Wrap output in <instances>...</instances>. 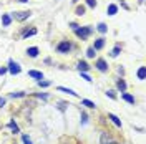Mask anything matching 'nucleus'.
I'll list each match as a JSON object with an SVG mask.
<instances>
[{"mask_svg": "<svg viewBox=\"0 0 146 144\" xmlns=\"http://www.w3.org/2000/svg\"><path fill=\"white\" fill-rule=\"evenodd\" d=\"M121 98L125 99V101H128L129 104H135V98H133L131 94H128V93H123V94H121Z\"/></svg>", "mask_w": 146, "mask_h": 144, "instance_id": "7", "label": "nucleus"}, {"mask_svg": "<svg viewBox=\"0 0 146 144\" xmlns=\"http://www.w3.org/2000/svg\"><path fill=\"white\" fill-rule=\"evenodd\" d=\"M10 96H12V98H22V96H23V93H22V91H18V93H12Z\"/></svg>", "mask_w": 146, "mask_h": 144, "instance_id": "28", "label": "nucleus"}, {"mask_svg": "<svg viewBox=\"0 0 146 144\" xmlns=\"http://www.w3.org/2000/svg\"><path fill=\"white\" fill-rule=\"evenodd\" d=\"M76 15H78V17H82V15H85V7H78V9H76Z\"/></svg>", "mask_w": 146, "mask_h": 144, "instance_id": "23", "label": "nucleus"}, {"mask_svg": "<svg viewBox=\"0 0 146 144\" xmlns=\"http://www.w3.org/2000/svg\"><path fill=\"white\" fill-rule=\"evenodd\" d=\"M82 104L83 106H86V108H95V103L90 101V99H82Z\"/></svg>", "mask_w": 146, "mask_h": 144, "instance_id": "14", "label": "nucleus"}, {"mask_svg": "<svg viewBox=\"0 0 146 144\" xmlns=\"http://www.w3.org/2000/svg\"><path fill=\"white\" fill-rule=\"evenodd\" d=\"M58 90L63 91V93H68V94H72V96H78V93H75L73 90H68V88H63V86H58Z\"/></svg>", "mask_w": 146, "mask_h": 144, "instance_id": "12", "label": "nucleus"}, {"mask_svg": "<svg viewBox=\"0 0 146 144\" xmlns=\"http://www.w3.org/2000/svg\"><path fill=\"white\" fill-rule=\"evenodd\" d=\"M78 70H80V71H88L90 66H88V63H85V61H80V63H78Z\"/></svg>", "mask_w": 146, "mask_h": 144, "instance_id": "11", "label": "nucleus"}, {"mask_svg": "<svg viewBox=\"0 0 146 144\" xmlns=\"http://www.w3.org/2000/svg\"><path fill=\"white\" fill-rule=\"evenodd\" d=\"M108 144H116V143H111V141H110V143H108Z\"/></svg>", "mask_w": 146, "mask_h": 144, "instance_id": "35", "label": "nucleus"}, {"mask_svg": "<svg viewBox=\"0 0 146 144\" xmlns=\"http://www.w3.org/2000/svg\"><path fill=\"white\" fill-rule=\"evenodd\" d=\"M9 127L12 129V131H13V133H18V126L15 124V123H13V121H10V123H9Z\"/></svg>", "mask_w": 146, "mask_h": 144, "instance_id": "20", "label": "nucleus"}, {"mask_svg": "<svg viewBox=\"0 0 146 144\" xmlns=\"http://www.w3.org/2000/svg\"><path fill=\"white\" fill-rule=\"evenodd\" d=\"M86 3L90 5L91 9H95V7H96V0H86Z\"/></svg>", "mask_w": 146, "mask_h": 144, "instance_id": "29", "label": "nucleus"}, {"mask_svg": "<svg viewBox=\"0 0 146 144\" xmlns=\"http://www.w3.org/2000/svg\"><path fill=\"white\" fill-rule=\"evenodd\" d=\"M10 22H12V18H10V15H2V23L5 25V27H9Z\"/></svg>", "mask_w": 146, "mask_h": 144, "instance_id": "13", "label": "nucleus"}, {"mask_svg": "<svg viewBox=\"0 0 146 144\" xmlns=\"http://www.w3.org/2000/svg\"><path fill=\"white\" fill-rule=\"evenodd\" d=\"M118 55H119V46H115V48H113V52H111V56H113V58H116Z\"/></svg>", "mask_w": 146, "mask_h": 144, "instance_id": "22", "label": "nucleus"}, {"mask_svg": "<svg viewBox=\"0 0 146 144\" xmlns=\"http://www.w3.org/2000/svg\"><path fill=\"white\" fill-rule=\"evenodd\" d=\"M20 70H22V68H20V65H18V63H15V61H10L9 71L12 73V75H18V73H20Z\"/></svg>", "mask_w": 146, "mask_h": 144, "instance_id": "3", "label": "nucleus"}, {"mask_svg": "<svg viewBox=\"0 0 146 144\" xmlns=\"http://www.w3.org/2000/svg\"><path fill=\"white\" fill-rule=\"evenodd\" d=\"M86 56H88V58H93V56H95V48H88V52H86Z\"/></svg>", "mask_w": 146, "mask_h": 144, "instance_id": "24", "label": "nucleus"}, {"mask_svg": "<svg viewBox=\"0 0 146 144\" xmlns=\"http://www.w3.org/2000/svg\"><path fill=\"white\" fill-rule=\"evenodd\" d=\"M116 10H118V7L111 3V5L108 7V15H115V13H116Z\"/></svg>", "mask_w": 146, "mask_h": 144, "instance_id": "17", "label": "nucleus"}, {"mask_svg": "<svg viewBox=\"0 0 146 144\" xmlns=\"http://www.w3.org/2000/svg\"><path fill=\"white\" fill-rule=\"evenodd\" d=\"M22 137H23V143H25V144H32V141H30V137H28L27 134H23Z\"/></svg>", "mask_w": 146, "mask_h": 144, "instance_id": "30", "label": "nucleus"}, {"mask_svg": "<svg viewBox=\"0 0 146 144\" xmlns=\"http://www.w3.org/2000/svg\"><path fill=\"white\" fill-rule=\"evenodd\" d=\"M106 30H108V28H106L105 23H100V25H98V32H100V33H106Z\"/></svg>", "mask_w": 146, "mask_h": 144, "instance_id": "21", "label": "nucleus"}, {"mask_svg": "<svg viewBox=\"0 0 146 144\" xmlns=\"http://www.w3.org/2000/svg\"><path fill=\"white\" fill-rule=\"evenodd\" d=\"M82 123H83V124L86 123V114H85V113H83V114H82Z\"/></svg>", "mask_w": 146, "mask_h": 144, "instance_id": "31", "label": "nucleus"}, {"mask_svg": "<svg viewBox=\"0 0 146 144\" xmlns=\"http://www.w3.org/2000/svg\"><path fill=\"white\" fill-rule=\"evenodd\" d=\"M35 33H36V30H35V28H32V30H27V32L23 33V36H25V38H28V36H33Z\"/></svg>", "mask_w": 146, "mask_h": 144, "instance_id": "19", "label": "nucleus"}, {"mask_svg": "<svg viewBox=\"0 0 146 144\" xmlns=\"http://www.w3.org/2000/svg\"><path fill=\"white\" fill-rule=\"evenodd\" d=\"M3 104H5V99H3V98H0V106H3Z\"/></svg>", "mask_w": 146, "mask_h": 144, "instance_id": "34", "label": "nucleus"}, {"mask_svg": "<svg viewBox=\"0 0 146 144\" xmlns=\"http://www.w3.org/2000/svg\"><path fill=\"white\" fill-rule=\"evenodd\" d=\"M36 96H38V98H42V99H46V98H48L46 94H36Z\"/></svg>", "mask_w": 146, "mask_h": 144, "instance_id": "33", "label": "nucleus"}, {"mask_svg": "<svg viewBox=\"0 0 146 144\" xmlns=\"http://www.w3.org/2000/svg\"><path fill=\"white\" fill-rule=\"evenodd\" d=\"M145 75H146V70H145V66H141V68L138 70V78H139V80H145Z\"/></svg>", "mask_w": 146, "mask_h": 144, "instance_id": "16", "label": "nucleus"}, {"mask_svg": "<svg viewBox=\"0 0 146 144\" xmlns=\"http://www.w3.org/2000/svg\"><path fill=\"white\" fill-rule=\"evenodd\" d=\"M108 143H110V136L106 133H103L101 134V144H108Z\"/></svg>", "mask_w": 146, "mask_h": 144, "instance_id": "18", "label": "nucleus"}, {"mask_svg": "<svg viewBox=\"0 0 146 144\" xmlns=\"http://www.w3.org/2000/svg\"><path fill=\"white\" fill-rule=\"evenodd\" d=\"M75 33H76V35L80 36L82 40H86V38L90 36V33H91V28H90V27H83V28L78 27L76 30H75Z\"/></svg>", "mask_w": 146, "mask_h": 144, "instance_id": "1", "label": "nucleus"}, {"mask_svg": "<svg viewBox=\"0 0 146 144\" xmlns=\"http://www.w3.org/2000/svg\"><path fill=\"white\" fill-rule=\"evenodd\" d=\"M27 53H28V56L35 58L36 55H38V48H36V46H32V48H28V50H27Z\"/></svg>", "mask_w": 146, "mask_h": 144, "instance_id": "9", "label": "nucleus"}, {"mask_svg": "<svg viewBox=\"0 0 146 144\" xmlns=\"http://www.w3.org/2000/svg\"><path fill=\"white\" fill-rule=\"evenodd\" d=\"M116 86H118V90L121 91V93H125V90H126V83H125V80H119L118 83H116Z\"/></svg>", "mask_w": 146, "mask_h": 144, "instance_id": "10", "label": "nucleus"}, {"mask_svg": "<svg viewBox=\"0 0 146 144\" xmlns=\"http://www.w3.org/2000/svg\"><path fill=\"white\" fill-rule=\"evenodd\" d=\"M38 86H42V88H46V86H50V81H38Z\"/></svg>", "mask_w": 146, "mask_h": 144, "instance_id": "25", "label": "nucleus"}, {"mask_svg": "<svg viewBox=\"0 0 146 144\" xmlns=\"http://www.w3.org/2000/svg\"><path fill=\"white\" fill-rule=\"evenodd\" d=\"M80 73H82V78H83V80H86L88 83H91V78L86 75V73H85V71H80Z\"/></svg>", "mask_w": 146, "mask_h": 144, "instance_id": "27", "label": "nucleus"}, {"mask_svg": "<svg viewBox=\"0 0 146 144\" xmlns=\"http://www.w3.org/2000/svg\"><path fill=\"white\" fill-rule=\"evenodd\" d=\"M28 76L36 78V80H42V78H43V75H42L40 71H35V70H30V71H28Z\"/></svg>", "mask_w": 146, "mask_h": 144, "instance_id": "6", "label": "nucleus"}, {"mask_svg": "<svg viewBox=\"0 0 146 144\" xmlns=\"http://www.w3.org/2000/svg\"><path fill=\"white\" fill-rule=\"evenodd\" d=\"M9 71V70H7V68H0V75H5V73Z\"/></svg>", "mask_w": 146, "mask_h": 144, "instance_id": "32", "label": "nucleus"}, {"mask_svg": "<svg viewBox=\"0 0 146 144\" xmlns=\"http://www.w3.org/2000/svg\"><path fill=\"white\" fill-rule=\"evenodd\" d=\"M13 17H15V20H25V18L30 17V12L28 10H23V12H17V13H13Z\"/></svg>", "mask_w": 146, "mask_h": 144, "instance_id": "4", "label": "nucleus"}, {"mask_svg": "<svg viewBox=\"0 0 146 144\" xmlns=\"http://www.w3.org/2000/svg\"><path fill=\"white\" fill-rule=\"evenodd\" d=\"M103 46H105V38H98L95 42V50H101Z\"/></svg>", "mask_w": 146, "mask_h": 144, "instance_id": "8", "label": "nucleus"}, {"mask_svg": "<svg viewBox=\"0 0 146 144\" xmlns=\"http://www.w3.org/2000/svg\"><path fill=\"white\" fill-rule=\"evenodd\" d=\"M108 118H110V119H111V121H113V123H115L118 127H121V121H119V119L115 116V114H108Z\"/></svg>", "mask_w": 146, "mask_h": 144, "instance_id": "15", "label": "nucleus"}, {"mask_svg": "<svg viewBox=\"0 0 146 144\" xmlns=\"http://www.w3.org/2000/svg\"><path fill=\"white\" fill-rule=\"evenodd\" d=\"M96 68H98L100 71H106V70H108V65H106L105 60H98V61H96Z\"/></svg>", "mask_w": 146, "mask_h": 144, "instance_id": "5", "label": "nucleus"}, {"mask_svg": "<svg viewBox=\"0 0 146 144\" xmlns=\"http://www.w3.org/2000/svg\"><path fill=\"white\" fill-rule=\"evenodd\" d=\"M106 96H110L111 99L116 98V94H115V91H113V90H108V91H106Z\"/></svg>", "mask_w": 146, "mask_h": 144, "instance_id": "26", "label": "nucleus"}, {"mask_svg": "<svg viewBox=\"0 0 146 144\" xmlns=\"http://www.w3.org/2000/svg\"><path fill=\"white\" fill-rule=\"evenodd\" d=\"M56 50H58L60 53H68V52L72 50V43H68V42H62V43H58Z\"/></svg>", "mask_w": 146, "mask_h": 144, "instance_id": "2", "label": "nucleus"}]
</instances>
